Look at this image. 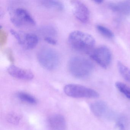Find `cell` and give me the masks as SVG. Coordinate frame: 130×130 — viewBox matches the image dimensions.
<instances>
[{"instance_id": "1", "label": "cell", "mask_w": 130, "mask_h": 130, "mask_svg": "<svg viewBox=\"0 0 130 130\" xmlns=\"http://www.w3.org/2000/svg\"><path fill=\"white\" fill-rule=\"evenodd\" d=\"M69 44L72 48L89 54L95 44V39L91 35L79 31H74L68 36Z\"/></svg>"}, {"instance_id": "2", "label": "cell", "mask_w": 130, "mask_h": 130, "mask_svg": "<svg viewBox=\"0 0 130 130\" xmlns=\"http://www.w3.org/2000/svg\"><path fill=\"white\" fill-rule=\"evenodd\" d=\"M93 67V63L83 57H73L68 61V68L71 74L79 79L88 76L92 72Z\"/></svg>"}, {"instance_id": "3", "label": "cell", "mask_w": 130, "mask_h": 130, "mask_svg": "<svg viewBox=\"0 0 130 130\" xmlns=\"http://www.w3.org/2000/svg\"><path fill=\"white\" fill-rule=\"evenodd\" d=\"M39 64L45 69L52 70L56 69L60 63V58L57 52L52 48L44 47L37 54Z\"/></svg>"}, {"instance_id": "4", "label": "cell", "mask_w": 130, "mask_h": 130, "mask_svg": "<svg viewBox=\"0 0 130 130\" xmlns=\"http://www.w3.org/2000/svg\"><path fill=\"white\" fill-rule=\"evenodd\" d=\"M10 16L11 22L17 27H32L36 24L30 13L23 8L19 7L11 9Z\"/></svg>"}, {"instance_id": "5", "label": "cell", "mask_w": 130, "mask_h": 130, "mask_svg": "<svg viewBox=\"0 0 130 130\" xmlns=\"http://www.w3.org/2000/svg\"><path fill=\"white\" fill-rule=\"evenodd\" d=\"M66 95L74 98H97L99 93L95 90L86 87L76 84H68L64 88Z\"/></svg>"}, {"instance_id": "6", "label": "cell", "mask_w": 130, "mask_h": 130, "mask_svg": "<svg viewBox=\"0 0 130 130\" xmlns=\"http://www.w3.org/2000/svg\"><path fill=\"white\" fill-rule=\"evenodd\" d=\"M89 55L93 60L103 68H108L111 62V52L107 46H99L93 49Z\"/></svg>"}, {"instance_id": "7", "label": "cell", "mask_w": 130, "mask_h": 130, "mask_svg": "<svg viewBox=\"0 0 130 130\" xmlns=\"http://www.w3.org/2000/svg\"><path fill=\"white\" fill-rule=\"evenodd\" d=\"M11 34L15 38L18 43L26 49L34 48L38 43V37L33 33H19L13 30Z\"/></svg>"}, {"instance_id": "8", "label": "cell", "mask_w": 130, "mask_h": 130, "mask_svg": "<svg viewBox=\"0 0 130 130\" xmlns=\"http://www.w3.org/2000/svg\"><path fill=\"white\" fill-rule=\"evenodd\" d=\"M71 2L76 18L83 23L88 22L90 19V12L87 7L80 1H72Z\"/></svg>"}, {"instance_id": "9", "label": "cell", "mask_w": 130, "mask_h": 130, "mask_svg": "<svg viewBox=\"0 0 130 130\" xmlns=\"http://www.w3.org/2000/svg\"><path fill=\"white\" fill-rule=\"evenodd\" d=\"M7 71L12 76L22 80H30L34 77L33 73L30 70L23 69L14 65L9 66L7 68Z\"/></svg>"}, {"instance_id": "10", "label": "cell", "mask_w": 130, "mask_h": 130, "mask_svg": "<svg viewBox=\"0 0 130 130\" xmlns=\"http://www.w3.org/2000/svg\"><path fill=\"white\" fill-rule=\"evenodd\" d=\"M48 125L50 130H65L67 127L65 118L59 114L50 116L48 119Z\"/></svg>"}, {"instance_id": "11", "label": "cell", "mask_w": 130, "mask_h": 130, "mask_svg": "<svg viewBox=\"0 0 130 130\" xmlns=\"http://www.w3.org/2000/svg\"><path fill=\"white\" fill-rule=\"evenodd\" d=\"M108 108L107 104L102 101H98L90 105V109L93 114L97 116L101 117L105 113Z\"/></svg>"}, {"instance_id": "12", "label": "cell", "mask_w": 130, "mask_h": 130, "mask_svg": "<svg viewBox=\"0 0 130 130\" xmlns=\"http://www.w3.org/2000/svg\"><path fill=\"white\" fill-rule=\"evenodd\" d=\"M109 7L115 12L122 14L130 13V1L112 3L109 4Z\"/></svg>"}, {"instance_id": "13", "label": "cell", "mask_w": 130, "mask_h": 130, "mask_svg": "<svg viewBox=\"0 0 130 130\" xmlns=\"http://www.w3.org/2000/svg\"><path fill=\"white\" fill-rule=\"evenodd\" d=\"M41 3L47 8L53 9L58 11H62L64 8L63 3L58 1H41Z\"/></svg>"}, {"instance_id": "14", "label": "cell", "mask_w": 130, "mask_h": 130, "mask_svg": "<svg viewBox=\"0 0 130 130\" xmlns=\"http://www.w3.org/2000/svg\"><path fill=\"white\" fill-rule=\"evenodd\" d=\"M117 67L122 76L125 80L130 83V68L121 61H118Z\"/></svg>"}, {"instance_id": "15", "label": "cell", "mask_w": 130, "mask_h": 130, "mask_svg": "<svg viewBox=\"0 0 130 130\" xmlns=\"http://www.w3.org/2000/svg\"><path fill=\"white\" fill-rule=\"evenodd\" d=\"M17 97L21 101L31 105H35L37 103L36 99L31 95L24 92H19L17 94Z\"/></svg>"}, {"instance_id": "16", "label": "cell", "mask_w": 130, "mask_h": 130, "mask_svg": "<svg viewBox=\"0 0 130 130\" xmlns=\"http://www.w3.org/2000/svg\"><path fill=\"white\" fill-rule=\"evenodd\" d=\"M115 86L119 92L124 94L125 97L130 99V87L122 82L116 83Z\"/></svg>"}, {"instance_id": "17", "label": "cell", "mask_w": 130, "mask_h": 130, "mask_svg": "<svg viewBox=\"0 0 130 130\" xmlns=\"http://www.w3.org/2000/svg\"><path fill=\"white\" fill-rule=\"evenodd\" d=\"M96 29L99 32L108 38L112 39L114 37V33L109 29L101 25H98Z\"/></svg>"}, {"instance_id": "18", "label": "cell", "mask_w": 130, "mask_h": 130, "mask_svg": "<svg viewBox=\"0 0 130 130\" xmlns=\"http://www.w3.org/2000/svg\"><path fill=\"white\" fill-rule=\"evenodd\" d=\"M20 118L15 114H10L7 117V120L12 124H15L19 122Z\"/></svg>"}, {"instance_id": "19", "label": "cell", "mask_w": 130, "mask_h": 130, "mask_svg": "<svg viewBox=\"0 0 130 130\" xmlns=\"http://www.w3.org/2000/svg\"><path fill=\"white\" fill-rule=\"evenodd\" d=\"M44 40L49 44L52 45H56L57 41L52 37H45Z\"/></svg>"}, {"instance_id": "20", "label": "cell", "mask_w": 130, "mask_h": 130, "mask_svg": "<svg viewBox=\"0 0 130 130\" xmlns=\"http://www.w3.org/2000/svg\"><path fill=\"white\" fill-rule=\"evenodd\" d=\"M116 125L119 130H125L124 124L121 120H118L116 123Z\"/></svg>"}, {"instance_id": "21", "label": "cell", "mask_w": 130, "mask_h": 130, "mask_svg": "<svg viewBox=\"0 0 130 130\" xmlns=\"http://www.w3.org/2000/svg\"><path fill=\"white\" fill-rule=\"evenodd\" d=\"M94 2L98 4H102L103 2V1H99V0H95V1H94Z\"/></svg>"}]
</instances>
